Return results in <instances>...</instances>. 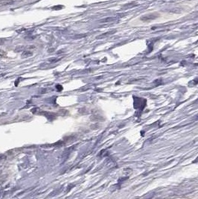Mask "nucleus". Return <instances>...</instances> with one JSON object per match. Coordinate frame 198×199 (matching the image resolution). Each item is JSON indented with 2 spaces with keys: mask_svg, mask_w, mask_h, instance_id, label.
<instances>
[{
  "mask_svg": "<svg viewBox=\"0 0 198 199\" xmlns=\"http://www.w3.org/2000/svg\"><path fill=\"white\" fill-rule=\"evenodd\" d=\"M159 15L157 14H147L145 15V16L142 17H141V20L143 21H148V20H152L156 19V18L158 17Z\"/></svg>",
  "mask_w": 198,
  "mask_h": 199,
  "instance_id": "obj_1",
  "label": "nucleus"
},
{
  "mask_svg": "<svg viewBox=\"0 0 198 199\" xmlns=\"http://www.w3.org/2000/svg\"><path fill=\"white\" fill-rule=\"evenodd\" d=\"M57 88H58V89H59V88H60V90H62V89H63V87H60V85H57Z\"/></svg>",
  "mask_w": 198,
  "mask_h": 199,
  "instance_id": "obj_4",
  "label": "nucleus"
},
{
  "mask_svg": "<svg viewBox=\"0 0 198 199\" xmlns=\"http://www.w3.org/2000/svg\"><path fill=\"white\" fill-rule=\"evenodd\" d=\"M32 55V52H29V51H25L23 52V53L22 54V58H28V57H30Z\"/></svg>",
  "mask_w": 198,
  "mask_h": 199,
  "instance_id": "obj_2",
  "label": "nucleus"
},
{
  "mask_svg": "<svg viewBox=\"0 0 198 199\" xmlns=\"http://www.w3.org/2000/svg\"><path fill=\"white\" fill-rule=\"evenodd\" d=\"M114 20V18H112V17H110V18H109V19L104 20H102L101 22H108V21H112V20Z\"/></svg>",
  "mask_w": 198,
  "mask_h": 199,
  "instance_id": "obj_3",
  "label": "nucleus"
}]
</instances>
